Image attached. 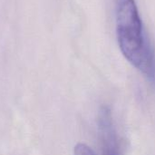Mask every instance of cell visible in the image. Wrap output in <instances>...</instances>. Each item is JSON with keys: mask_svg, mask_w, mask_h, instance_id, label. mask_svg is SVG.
Returning a JSON list of instances; mask_svg holds the SVG:
<instances>
[{"mask_svg": "<svg viewBox=\"0 0 155 155\" xmlns=\"http://www.w3.org/2000/svg\"><path fill=\"white\" fill-rule=\"evenodd\" d=\"M116 34L124 56L147 78L155 81V54L135 0H116Z\"/></svg>", "mask_w": 155, "mask_h": 155, "instance_id": "1", "label": "cell"}, {"mask_svg": "<svg viewBox=\"0 0 155 155\" xmlns=\"http://www.w3.org/2000/svg\"><path fill=\"white\" fill-rule=\"evenodd\" d=\"M74 155H96L91 147L84 143H77L74 150Z\"/></svg>", "mask_w": 155, "mask_h": 155, "instance_id": "3", "label": "cell"}, {"mask_svg": "<svg viewBox=\"0 0 155 155\" xmlns=\"http://www.w3.org/2000/svg\"><path fill=\"white\" fill-rule=\"evenodd\" d=\"M97 124L102 155H121L117 132L108 106L101 107Z\"/></svg>", "mask_w": 155, "mask_h": 155, "instance_id": "2", "label": "cell"}]
</instances>
